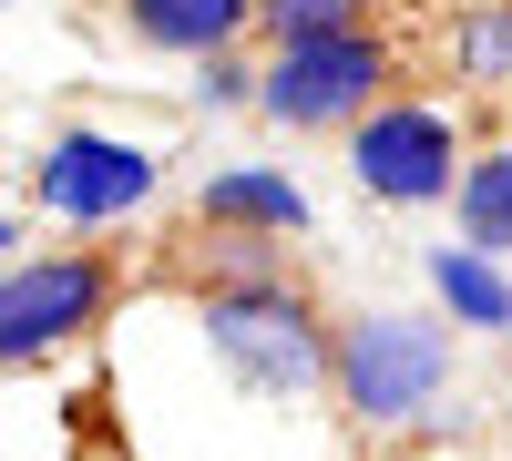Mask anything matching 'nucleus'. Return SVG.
I'll use <instances>...</instances> for the list:
<instances>
[{
	"instance_id": "obj_7",
	"label": "nucleus",
	"mask_w": 512,
	"mask_h": 461,
	"mask_svg": "<svg viewBox=\"0 0 512 461\" xmlns=\"http://www.w3.org/2000/svg\"><path fill=\"white\" fill-rule=\"evenodd\" d=\"M451 195H461V236L492 246V257H512V134L482 144V154H461Z\"/></svg>"
},
{
	"instance_id": "obj_4",
	"label": "nucleus",
	"mask_w": 512,
	"mask_h": 461,
	"mask_svg": "<svg viewBox=\"0 0 512 461\" xmlns=\"http://www.w3.org/2000/svg\"><path fill=\"white\" fill-rule=\"evenodd\" d=\"M349 175L379 205H441L461 175V113L420 103V93H379L349 123Z\"/></svg>"
},
{
	"instance_id": "obj_1",
	"label": "nucleus",
	"mask_w": 512,
	"mask_h": 461,
	"mask_svg": "<svg viewBox=\"0 0 512 461\" xmlns=\"http://www.w3.org/2000/svg\"><path fill=\"white\" fill-rule=\"evenodd\" d=\"M123 298H134L123 246H41V257L0 267V369H41L82 349Z\"/></svg>"
},
{
	"instance_id": "obj_2",
	"label": "nucleus",
	"mask_w": 512,
	"mask_h": 461,
	"mask_svg": "<svg viewBox=\"0 0 512 461\" xmlns=\"http://www.w3.org/2000/svg\"><path fill=\"white\" fill-rule=\"evenodd\" d=\"M318 380L338 390V410H349V421L390 431V421H420V410L441 400V380H451V339H441L431 318H400V308H379V318H338Z\"/></svg>"
},
{
	"instance_id": "obj_6",
	"label": "nucleus",
	"mask_w": 512,
	"mask_h": 461,
	"mask_svg": "<svg viewBox=\"0 0 512 461\" xmlns=\"http://www.w3.org/2000/svg\"><path fill=\"white\" fill-rule=\"evenodd\" d=\"M113 11H123V31H134L144 52L205 62V52H226V41L256 21V0H113Z\"/></svg>"
},
{
	"instance_id": "obj_10",
	"label": "nucleus",
	"mask_w": 512,
	"mask_h": 461,
	"mask_svg": "<svg viewBox=\"0 0 512 461\" xmlns=\"http://www.w3.org/2000/svg\"><path fill=\"white\" fill-rule=\"evenodd\" d=\"M502 113H512V82H502Z\"/></svg>"
},
{
	"instance_id": "obj_3",
	"label": "nucleus",
	"mask_w": 512,
	"mask_h": 461,
	"mask_svg": "<svg viewBox=\"0 0 512 461\" xmlns=\"http://www.w3.org/2000/svg\"><path fill=\"white\" fill-rule=\"evenodd\" d=\"M379 93H400V41H390V31L277 41V52H267V82H256V103H267L287 134H349Z\"/></svg>"
},
{
	"instance_id": "obj_8",
	"label": "nucleus",
	"mask_w": 512,
	"mask_h": 461,
	"mask_svg": "<svg viewBox=\"0 0 512 461\" xmlns=\"http://www.w3.org/2000/svg\"><path fill=\"white\" fill-rule=\"evenodd\" d=\"M400 0H256V21L246 31H267V52L277 41H318V31H390Z\"/></svg>"
},
{
	"instance_id": "obj_9",
	"label": "nucleus",
	"mask_w": 512,
	"mask_h": 461,
	"mask_svg": "<svg viewBox=\"0 0 512 461\" xmlns=\"http://www.w3.org/2000/svg\"><path fill=\"white\" fill-rule=\"evenodd\" d=\"M441 62H451V82H512V0H472L441 31Z\"/></svg>"
},
{
	"instance_id": "obj_5",
	"label": "nucleus",
	"mask_w": 512,
	"mask_h": 461,
	"mask_svg": "<svg viewBox=\"0 0 512 461\" xmlns=\"http://www.w3.org/2000/svg\"><path fill=\"white\" fill-rule=\"evenodd\" d=\"M41 195L72 205V216H113V205L144 195V154L134 144H103V134H62L52 164H41Z\"/></svg>"
}]
</instances>
